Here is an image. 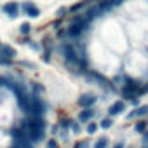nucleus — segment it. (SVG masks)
I'll return each mask as SVG.
<instances>
[{"mask_svg": "<svg viewBox=\"0 0 148 148\" xmlns=\"http://www.w3.org/2000/svg\"><path fill=\"white\" fill-rule=\"evenodd\" d=\"M70 131H71L73 134H79V132L82 131L80 122H79V120H71V124H70Z\"/></svg>", "mask_w": 148, "mask_h": 148, "instance_id": "10", "label": "nucleus"}, {"mask_svg": "<svg viewBox=\"0 0 148 148\" xmlns=\"http://www.w3.org/2000/svg\"><path fill=\"white\" fill-rule=\"evenodd\" d=\"M75 148H89V141H87V139H80V141L75 145Z\"/></svg>", "mask_w": 148, "mask_h": 148, "instance_id": "14", "label": "nucleus"}, {"mask_svg": "<svg viewBox=\"0 0 148 148\" xmlns=\"http://www.w3.org/2000/svg\"><path fill=\"white\" fill-rule=\"evenodd\" d=\"M96 101H98L96 96H92V94H84V96H80L79 105L82 106V110H89V108H92V106L96 105Z\"/></svg>", "mask_w": 148, "mask_h": 148, "instance_id": "1", "label": "nucleus"}, {"mask_svg": "<svg viewBox=\"0 0 148 148\" xmlns=\"http://www.w3.org/2000/svg\"><path fill=\"white\" fill-rule=\"evenodd\" d=\"M19 7H21L19 4H12V2H11V4H5V5H4V12H5L9 18H16V16L19 14Z\"/></svg>", "mask_w": 148, "mask_h": 148, "instance_id": "6", "label": "nucleus"}, {"mask_svg": "<svg viewBox=\"0 0 148 148\" xmlns=\"http://www.w3.org/2000/svg\"><path fill=\"white\" fill-rule=\"evenodd\" d=\"M21 9L26 12V16H30V18H37L38 14H40V11H38V7L35 5V4H23L21 5Z\"/></svg>", "mask_w": 148, "mask_h": 148, "instance_id": "7", "label": "nucleus"}, {"mask_svg": "<svg viewBox=\"0 0 148 148\" xmlns=\"http://www.w3.org/2000/svg\"><path fill=\"white\" fill-rule=\"evenodd\" d=\"M45 146H47V148H58V141L51 138V139L47 141V145H45Z\"/></svg>", "mask_w": 148, "mask_h": 148, "instance_id": "15", "label": "nucleus"}, {"mask_svg": "<svg viewBox=\"0 0 148 148\" xmlns=\"http://www.w3.org/2000/svg\"><path fill=\"white\" fill-rule=\"evenodd\" d=\"M16 54H18V52H16V49H14L12 45L4 44L2 47H0V58H4V59H12Z\"/></svg>", "mask_w": 148, "mask_h": 148, "instance_id": "4", "label": "nucleus"}, {"mask_svg": "<svg viewBox=\"0 0 148 148\" xmlns=\"http://www.w3.org/2000/svg\"><path fill=\"white\" fill-rule=\"evenodd\" d=\"M146 125H148V124L141 120V122H138V124H136V127H134V129H136V132H145V131H146Z\"/></svg>", "mask_w": 148, "mask_h": 148, "instance_id": "13", "label": "nucleus"}, {"mask_svg": "<svg viewBox=\"0 0 148 148\" xmlns=\"http://www.w3.org/2000/svg\"><path fill=\"white\" fill-rule=\"evenodd\" d=\"M98 129H99V124H96V122H89L87 124V132L89 134H94Z\"/></svg>", "mask_w": 148, "mask_h": 148, "instance_id": "12", "label": "nucleus"}, {"mask_svg": "<svg viewBox=\"0 0 148 148\" xmlns=\"http://www.w3.org/2000/svg\"><path fill=\"white\" fill-rule=\"evenodd\" d=\"M148 115V105H141L138 108H134L131 113H127V120H134V119H141V117H146Z\"/></svg>", "mask_w": 148, "mask_h": 148, "instance_id": "2", "label": "nucleus"}, {"mask_svg": "<svg viewBox=\"0 0 148 148\" xmlns=\"http://www.w3.org/2000/svg\"><path fill=\"white\" fill-rule=\"evenodd\" d=\"M112 125H113V119H112V117H105V119L99 122V127H101V129H110Z\"/></svg>", "mask_w": 148, "mask_h": 148, "instance_id": "9", "label": "nucleus"}, {"mask_svg": "<svg viewBox=\"0 0 148 148\" xmlns=\"http://www.w3.org/2000/svg\"><path fill=\"white\" fill-rule=\"evenodd\" d=\"M108 145H110V141H108V138H99L96 143H94V146L92 148H108Z\"/></svg>", "mask_w": 148, "mask_h": 148, "instance_id": "8", "label": "nucleus"}, {"mask_svg": "<svg viewBox=\"0 0 148 148\" xmlns=\"http://www.w3.org/2000/svg\"><path fill=\"white\" fill-rule=\"evenodd\" d=\"M32 32V25L26 21V23H21V26H19V33L21 35H26V33H30Z\"/></svg>", "mask_w": 148, "mask_h": 148, "instance_id": "11", "label": "nucleus"}, {"mask_svg": "<svg viewBox=\"0 0 148 148\" xmlns=\"http://www.w3.org/2000/svg\"><path fill=\"white\" fill-rule=\"evenodd\" d=\"M94 115H96V112H94L92 108H89V110H80V112H79V122H80V124H89Z\"/></svg>", "mask_w": 148, "mask_h": 148, "instance_id": "5", "label": "nucleus"}, {"mask_svg": "<svg viewBox=\"0 0 148 148\" xmlns=\"http://www.w3.org/2000/svg\"><path fill=\"white\" fill-rule=\"evenodd\" d=\"M2 45H4V44H2V42H0V47H2Z\"/></svg>", "mask_w": 148, "mask_h": 148, "instance_id": "16", "label": "nucleus"}, {"mask_svg": "<svg viewBox=\"0 0 148 148\" xmlns=\"http://www.w3.org/2000/svg\"><path fill=\"white\" fill-rule=\"evenodd\" d=\"M124 110H125V101L119 99V101H115L113 105H110V108H108V115H110V117H115V115L122 113Z\"/></svg>", "mask_w": 148, "mask_h": 148, "instance_id": "3", "label": "nucleus"}]
</instances>
